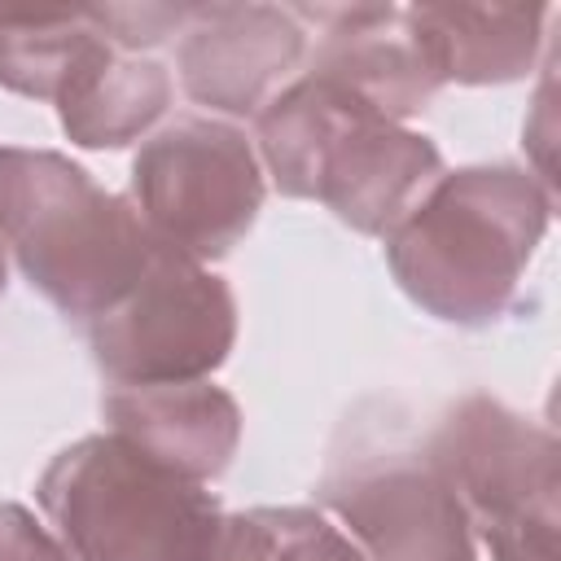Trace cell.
<instances>
[{"mask_svg": "<svg viewBox=\"0 0 561 561\" xmlns=\"http://www.w3.org/2000/svg\"><path fill=\"white\" fill-rule=\"evenodd\" d=\"M114 44L88 9H0V88L31 101H61Z\"/></svg>", "mask_w": 561, "mask_h": 561, "instance_id": "14", "label": "cell"}, {"mask_svg": "<svg viewBox=\"0 0 561 561\" xmlns=\"http://www.w3.org/2000/svg\"><path fill=\"white\" fill-rule=\"evenodd\" d=\"M552 57H548V66H543V79H539V92H535V110H530V118H526V127H522V145L535 153V167H530V175L552 193Z\"/></svg>", "mask_w": 561, "mask_h": 561, "instance_id": "18", "label": "cell"}, {"mask_svg": "<svg viewBox=\"0 0 561 561\" xmlns=\"http://www.w3.org/2000/svg\"><path fill=\"white\" fill-rule=\"evenodd\" d=\"M250 140L276 193L320 202L359 237H386L447 171L425 131L381 118L307 70L254 114Z\"/></svg>", "mask_w": 561, "mask_h": 561, "instance_id": "2", "label": "cell"}, {"mask_svg": "<svg viewBox=\"0 0 561 561\" xmlns=\"http://www.w3.org/2000/svg\"><path fill=\"white\" fill-rule=\"evenodd\" d=\"M552 224V193L517 162L443 171L381 237L403 298L456 329H491L517 307Z\"/></svg>", "mask_w": 561, "mask_h": 561, "instance_id": "1", "label": "cell"}, {"mask_svg": "<svg viewBox=\"0 0 561 561\" xmlns=\"http://www.w3.org/2000/svg\"><path fill=\"white\" fill-rule=\"evenodd\" d=\"M307 35L289 4H193L175 44L180 88L215 118H254L307 61Z\"/></svg>", "mask_w": 561, "mask_h": 561, "instance_id": "9", "label": "cell"}, {"mask_svg": "<svg viewBox=\"0 0 561 561\" xmlns=\"http://www.w3.org/2000/svg\"><path fill=\"white\" fill-rule=\"evenodd\" d=\"M302 26L316 22L320 39L307 48V75L329 79L351 92L381 118L408 123L416 118L438 83L421 61L416 44L403 31V9L394 4H316L294 9Z\"/></svg>", "mask_w": 561, "mask_h": 561, "instance_id": "10", "label": "cell"}, {"mask_svg": "<svg viewBox=\"0 0 561 561\" xmlns=\"http://www.w3.org/2000/svg\"><path fill=\"white\" fill-rule=\"evenodd\" d=\"M4 289H9V254L0 245V298H4Z\"/></svg>", "mask_w": 561, "mask_h": 561, "instance_id": "19", "label": "cell"}, {"mask_svg": "<svg viewBox=\"0 0 561 561\" xmlns=\"http://www.w3.org/2000/svg\"><path fill=\"white\" fill-rule=\"evenodd\" d=\"M0 561H70L48 526L35 522L31 508L0 500Z\"/></svg>", "mask_w": 561, "mask_h": 561, "instance_id": "17", "label": "cell"}, {"mask_svg": "<svg viewBox=\"0 0 561 561\" xmlns=\"http://www.w3.org/2000/svg\"><path fill=\"white\" fill-rule=\"evenodd\" d=\"M206 561H368L333 517L302 504L224 513Z\"/></svg>", "mask_w": 561, "mask_h": 561, "instance_id": "15", "label": "cell"}, {"mask_svg": "<svg viewBox=\"0 0 561 561\" xmlns=\"http://www.w3.org/2000/svg\"><path fill=\"white\" fill-rule=\"evenodd\" d=\"M552 4H408L403 31L434 83L500 88L535 70Z\"/></svg>", "mask_w": 561, "mask_h": 561, "instance_id": "12", "label": "cell"}, {"mask_svg": "<svg viewBox=\"0 0 561 561\" xmlns=\"http://www.w3.org/2000/svg\"><path fill=\"white\" fill-rule=\"evenodd\" d=\"M188 13H193V4H92L88 9L96 31L118 53H131V57H145L149 48L180 35Z\"/></svg>", "mask_w": 561, "mask_h": 561, "instance_id": "16", "label": "cell"}, {"mask_svg": "<svg viewBox=\"0 0 561 561\" xmlns=\"http://www.w3.org/2000/svg\"><path fill=\"white\" fill-rule=\"evenodd\" d=\"M35 500L70 561H206L219 530V500L118 434H83L61 447Z\"/></svg>", "mask_w": 561, "mask_h": 561, "instance_id": "4", "label": "cell"}, {"mask_svg": "<svg viewBox=\"0 0 561 561\" xmlns=\"http://www.w3.org/2000/svg\"><path fill=\"white\" fill-rule=\"evenodd\" d=\"M267 175L254 140L215 114H180L140 140L127 202L153 245L184 259H224L259 219Z\"/></svg>", "mask_w": 561, "mask_h": 561, "instance_id": "6", "label": "cell"}, {"mask_svg": "<svg viewBox=\"0 0 561 561\" xmlns=\"http://www.w3.org/2000/svg\"><path fill=\"white\" fill-rule=\"evenodd\" d=\"M171 92L175 83L162 61L110 48L57 101V123L79 149H127L153 136L171 110Z\"/></svg>", "mask_w": 561, "mask_h": 561, "instance_id": "13", "label": "cell"}, {"mask_svg": "<svg viewBox=\"0 0 561 561\" xmlns=\"http://www.w3.org/2000/svg\"><path fill=\"white\" fill-rule=\"evenodd\" d=\"M425 456L451 482L491 561H557L561 447L552 425L473 390L438 416Z\"/></svg>", "mask_w": 561, "mask_h": 561, "instance_id": "5", "label": "cell"}, {"mask_svg": "<svg viewBox=\"0 0 561 561\" xmlns=\"http://www.w3.org/2000/svg\"><path fill=\"white\" fill-rule=\"evenodd\" d=\"M0 245L22 280L83 329L127 298L158 250L123 193L31 145H0Z\"/></svg>", "mask_w": 561, "mask_h": 561, "instance_id": "3", "label": "cell"}, {"mask_svg": "<svg viewBox=\"0 0 561 561\" xmlns=\"http://www.w3.org/2000/svg\"><path fill=\"white\" fill-rule=\"evenodd\" d=\"M237 342V298L224 276L175 250H153L140 280L88 324L92 364L110 386L210 381Z\"/></svg>", "mask_w": 561, "mask_h": 561, "instance_id": "7", "label": "cell"}, {"mask_svg": "<svg viewBox=\"0 0 561 561\" xmlns=\"http://www.w3.org/2000/svg\"><path fill=\"white\" fill-rule=\"evenodd\" d=\"M316 500L368 561H478L469 517L425 447H373L333 460Z\"/></svg>", "mask_w": 561, "mask_h": 561, "instance_id": "8", "label": "cell"}, {"mask_svg": "<svg viewBox=\"0 0 561 561\" xmlns=\"http://www.w3.org/2000/svg\"><path fill=\"white\" fill-rule=\"evenodd\" d=\"M110 434L188 482H215L241 447V408L215 381L110 386L101 394Z\"/></svg>", "mask_w": 561, "mask_h": 561, "instance_id": "11", "label": "cell"}]
</instances>
